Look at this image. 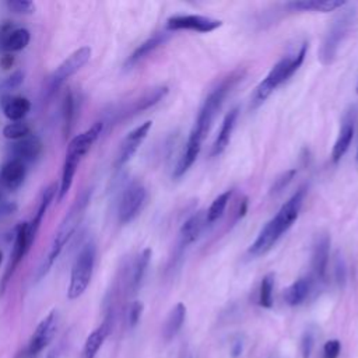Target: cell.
Returning <instances> with one entry per match:
<instances>
[{
	"label": "cell",
	"instance_id": "obj_1",
	"mask_svg": "<svg viewBox=\"0 0 358 358\" xmlns=\"http://www.w3.org/2000/svg\"><path fill=\"white\" fill-rule=\"evenodd\" d=\"M242 77H243L242 70L232 71L231 74L224 77L221 80V83L215 88H213V91L207 95V98L204 99V102L199 110L196 122L190 130L183 154L180 155V158L173 169V178H180L193 165V162L199 157L201 143H203L206 134L208 133L211 123H213L217 112L220 110L225 96L238 84V81L242 80Z\"/></svg>",
	"mask_w": 358,
	"mask_h": 358
},
{
	"label": "cell",
	"instance_id": "obj_2",
	"mask_svg": "<svg viewBox=\"0 0 358 358\" xmlns=\"http://www.w3.org/2000/svg\"><path fill=\"white\" fill-rule=\"evenodd\" d=\"M303 197L305 189L301 187L281 206L278 213L262 228L257 238L250 245L249 253L252 256H260L267 253L281 238V235L291 228V225L296 221L299 215Z\"/></svg>",
	"mask_w": 358,
	"mask_h": 358
},
{
	"label": "cell",
	"instance_id": "obj_3",
	"mask_svg": "<svg viewBox=\"0 0 358 358\" xmlns=\"http://www.w3.org/2000/svg\"><path fill=\"white\" fill-rule=\"evenodd\" d=\"M88 201H90V193L85 190L80 196H77V199L74 200V203L71 204V207L69 208V211L63 217L57 231L55 232V236H53V241L50 243V249H49V253L46 256V260L43 262V264L39 268L38 278H42L43 275L48 274L52 264L55 263V260L59 257L60 252L63 250L64 245L69 242L71 235L76 232L77 227L80 225V222H81V220L85 214Z\"/></svg>",
	"mask_w": 358,
	"mask_h": 358
},
{
	"label": "cell",
	"instance_id": "obj_4",
	"mask_svg": "<svg viewBox=\"0 0 358 358\" xmlns=\"http://www.w3.org/2000/svg\"><path fill=\"white\" fill-rule=\"evenodd\" d=\"M306 42L301 43L299 48L282 59H280L268 71V74L260 81V84L256 87L255 94L252 96V106L256 108L262 102H264L270 94L280 87L282 83H285L302 64L305 55H306Z\"/></svg>",
	"mask_w": 358,
	"mask_h": 358
},
{
	"label": "cell",
	"instance_id": "obj_5",
	"mask_svg": "<svg viewBox=\"0 0 358 358\" xmlns=\"http://www.w3.org/2000/svg\"><path fill=\"white\" fill-rule=\"evenodd\" d=\"M95 257H96V249H95V245L91 242L85 243L78 252L70 273V282L67 288L69 299L80 298L88 288L92 278V273H94Z\"/></svg>",
	"mask_w": 358,
	"mask_h": 358
},
{
	"label": "cell",
	"instance_id": "obj_6",
	"mask_svg": "<svg viewBox=\"0 0 358 358\" xmlns=\"http://www.w3.org/2000/svg\"><path fill=\"white\" fill-rule=\"evenodd\" d=\"M354 22H355L354 8L343 11L341 14H338L333 20V22H331V25H330V28H329V31H327V34L323 39L322 48L319 50V60L322 62V64L327 66V64L333 63V60L337 56L340 45L343 43V41L348 35Z\"/></svg>",
	"mask_w": 358,
	"mask_h": 358
},
{
	"label": "cell",
	"instance_id": "obj_7",
	"mask_svg": "<svg viewBox=\"0 0 358 358\" xmlns=\"http://www.w3.org/2000/svg\"><path fill=\"white\" fill-rule=\"evenodd\" d=\"M90 57H91V48L88 46H81L76 49L70 56H67V59H64L49 77V83H48L49 94L55 92L67 78H70L73 74L81 70L88 63Z\"/></svg>",
	"mask_w": 358,
	"mask_h": 358
},
{
	"label": "cell",
	"instance_id": "obj_8",
	"mask_svg": "<svg viewBox=\"0 0 358 358\" xmlns=\"http://www.w3.org/2000/svg\"><path fill=\"white\" fill-rule=\"evenodd\" d=\"M57 330V312L50 310L36 326L34 333L31 334L28 344L22 348V351L29 358H38V355L50 344Z\"/></svg>",
	"mask_w": 358,
	"mask_h": 358
},
{
	"label": "cell",
	"instance_id": "obj_9",
	"mask_svg": "<svg viewBox=\"0 0 358 358\" xmlns=\"http://www.w3.org/2000/svg\"><path fill=\"white\" fill-rule=\"evenodd\" d=\"M145 196H147L145 187L140 182H131L126 187L124 193L122 194L119 210H117V217L120 224H127L138 215L140 210L144 206Z\"/></svg>",
	"mask_w": 358,
	"mask_h": 358
},
{
	"label": "cell",
	"instance_id": "obj_10",
	"mask_svg": "<svg viewBox=\"0 0 358 358\" xmlns=\"http://www.w3.org/2000/svg\"><path fill=\"white\" fill-rule=\"evenodd\" d=\"M222 25V21L204 17V15H196V14H187V15H172L166 20V28L169 31H179V29H187V31H196V32H211Z\"/></svg>",
	"mask_w": 358,
	"mask_h": 358
},
{
	"label": "cell",
	"instance_id": "obj_11",
	"mask_svg": "<svg viewBox=\"0 0 358 358\" xmlns=\"http://www.w3.org/2000/svg\"><path fill=\"white\" fill-rule=\"evenodd\" d=\"M27 229H28V222H21V224L17 225L14 246H13V252H11V257H10V264H8V267H7L6 273H4L1 284H0V294L4 292V289L7 287V282L10 281L11 275L14 274L17 266L20 264V262L24 259V256L27 255V252L31 248L29 241H28Z\"/></svg>",
	"mask_w": 358,
	"mask_h": 358
},
{
	"label": "cell",
	"instance_id": "obj_12",
	"mask_svg": "<svg viewBox=\"0 0 358 358\" xmlns=\"http://www.w3.org/2000/svg\"><path fill=\"white\" fill-rule=\"evenodd\" d=\"M151 126H152V122L147 120V122L141 123L140 126H137L136 129H133L123 138L119 152H117V157H116V166H123L126 162H129L131 159V157L136 154V151L138 150L143 140L147 137Z\"/></svg>",
	"mask_w": 358,
	"mask_h": 358
},
{
	"label": "cell",
	"instance_id": "obj_13",
	"mask_svg": "<svg viewBox=\"0 0 358 358\" xmlns=\"http://www.w3.org/2000/svg\"><path fill=\"white\" fill-rule=\"evenodd\" d=\"M330 256V236L329 234H320L316 236L312 249V268L319 280H324Z\"/></svg>",
	"mask_w": 358,
	"mask_h": 358
},
{
	"label": "cell",
	"instance_id": "obj_14",
	"mask_svg": "<svg viewBox=\"0 0 358 358\" xmlns=\"http://www.w3.org/2000/svg\"><path fill=\"white\" fill-rule=\"evenodd\" d=\"M31 35L25 28H14L6 24L0 28V48L7 52H20L29 43Z\"/></svg>",
	"mask_w": 358,
	"mask_h": 358
},
{
	"label": "cell",
	"instance_id": "obj_15",
	"mask_svg": "<svg viewBox=\"0 0 358 358\" xmlns=\"http://www.w3.org/2000/svg\"><path fill=\"white\" fill-rule=\"evenodd\" d=\"M8 151L11 154V159L21 161L27 165L28 162H32L38 158V155L42 151V143L36 136L31 134L22 140L14 141L10 145Z\"/></svg>",
	"mask_w": 358,
	"mask_h": 358
},
{
	"label": "cell",
	"instance_id": "obj_16",
	"mask_svg": "<svg viewBox=\"0 0 358 358\" xmlns=\"http://www.w3.org/2000/svg\"><path fill=\"white\" fill-rule=\"evenodd\" d=\"M103 130V122H95L90 129H87L85 131L77 134L67 145V152L76 154L78 157H84L90 148L92 147V144L98 140V137L101 136Z\"/></svg>",
	"mask_w": 358,
	"mask_h": 358
},
{
	"label": "cell",
	"instance_id": "obj_17",
	"mask_svg": "<svg viewBox=\"0 0 358 358\" xmlns=\"http://www.w3.org/2000/svg\"><path fill=\"white\" fill-rule=\"evenodd\" d=\"M25 164L17 159L7 161L0 169V186L8 190L20 187L25 179Z\"/></svg>",
	"mask_w": 358,
	"mask_h": 358
},
{
	"label": "cell",
	"instance_id": "obj_18",
	"mask_svg": "<svg viewBox=\"0 0 358 358\" xmlns=\"http://www.w3.org/2000/svg\"><path fill=\"white\" fill-rule=\"evenodd\" d=\"M57 194V187L56 185H50L45 189V192L42 193V197H41V201H39V206H38V210H36V214L34 217V220L28 224V229H27V234H28V241H29V245H32L35 242V238H36V234L39 231V227L42 224V220L50 206V203L53 201L55 196Z\"/></svg>",
	"mask_w": 358,
	"mask_h": 358
},
{
	"label": "cell",
	"instance_id": "obj_19",
	"mask_svg": "<svg viewBox=\"0 0 358 358\" xmlns=\"http://www.w3.org/2000/svg\"><path fill=\"white\" fill-rule=\"evenodd\" d=\"M0 105L4 116L11 122H21L31 109V102L24 96L3 95Z\"/></svg>",
	"mask_w": 358,
	"mask_h": 358
},
{
	"label": "cell",
	"instance_id": "obj_20",
	"mask_svg": "<svg viewBox=\"0 0 358 358\" xmlns=\"http://www.w3.org/2000/svg\"><path fill=\"white\" fill-rule=\"evenodd\" d=\"M110 329H112V320L110 317H106L95 330L90 333V336L84 343V350H83L84 358H95V355L103 345L106 337L109 336Z\"/></svg>",
	"mask_w": 358,
	"mask_h": 358
},
{
	"label": "cell",
	"instance_id": "obj_21",
	"mask_svg": "<svg viewBox=\"0 0 358 358\" xmlns=\"http://www.w3.org/2000/svg\"><path fill=\"white\" fill-rule=\"evenodd\" d=\"M352 137H354V117L351 115H347L345 119L343 120L338 136L331 150V159L334 162H338L344 157V154L348 151Z\"/></svg>",
	"mask_w": 358,
	"mask_h": 358
},
{
	"label": "cell",
	"instance_id": "obj_22",
	"mask_svg": "<svg viewBox=\"0 0 358 358\" xmlns=\"http://www.w3.org/2000/svg\"><path fill=\"white\" fill-rule=\"evenodd\" d=\"M238 115H239V109L238 108H234L231 109L224 120H222V124H221V129L217 134V138L213 144V150H211V155H220L225 148L227 145L229 144V140H231V134L234 131V127H235V123H236V119H238Z\"/></svg>",
	"mask_w": 358,
	"mask_h": 358
},
{
	"label": "cell",
	"instance_id": "obj_23",
	"mask_svg": "<svg viewBox=\"0 0 358 358\" xmlns=\"http://www.w3.org/2000/svg\"><path fill=\"white\" fill-rule=\"evenodd\" d=\"M345 6L343 0H298L289 1L285 4L291 11H317V13H330L340 7Z\"/></svg>",
	"mask_w": 358,
	"mask_h": 358
},
{
	"label": "cell",
	"instance_id": "obj_24",
	"mask_svg": "<svg viewBox=\"0 0 358 358\" xmlns=\"http://www.w3.org/2000/svg\"><path fill=\"white\" fill-rule=\"evenodd\" d=\"M81 157L67 152L66 151V158H64V164H63V169H62V178H60V186L57 189V201H62L64 199V196L69 193L73 180H74V175L77 172L78 164L81 162Z\"/></svg>",
	"mask_w": 358,
	"mask_h": 358
},
{
	"label": "cell",
	"instance_id": "obj_25",
	"mask_svg": "<svg viewBox=\"0 0 358 358\" xmlns=\"http://www.w3.org/2000/svg\"><path fill=\"white\" fill-rule=\"evenodd\" d=\"M206 224H207V217H206L204 211H197L192 217H189L185 221V224L180 227V232H179L180 245L186 246V245L194 242L199 238V235L201 234Z\"/></svg>",
	"mask_w": 358,
	"mask_h": 358
},
{
	"label": "cell",
	"instance_id": "obj_26",
	"mask_svg": "<svg viewBox=\"0 0 358 358\" xmlns=\"http://www.w3.org/2000/svg\"><path fill=\"white\" fill-rule=\"evenodd\" d=\"M312 287H313V280L310 277H301L284 291V301L289 306L301 305L309 296Z\"/></svg>",
	"mask_w": 358,
	"mask_h": 358
},
{
	"label": "cell",
	"instance_id": "obj_27",
	"mask_svg": "<svg viewBox=\"0 0 358 358\" xmlns=\"http://www.w3.org/2000/svg\"><path fill=\"white\" fill-rule=\"evenodd\" d=\"M168 36H169V34H166V32H158V34H154L152 36H150L147 41H144L141 45H138L134 49V52L127 57L126 67H131L136 63H138L140 60H143L144 57H147L151 52H154L157 48L164 45L165 41L168 39Z\"/></svg>",
	"mask_w": 358,
	"mask_h": 358
},
{
	"label": "cell",
	"instance_id": "obj_28",
	"mask_svg": "<svg viewBox=\"0 0 358 358\" xmlns=\"http://www.w3.org/2000/svg\"><path fill=\"white\" fill-rule=\"evenodd\" d=\"M168 92V87H157V88H152L147 92H144L141 96H138L123 113H127V115H133V113H138V112H143L151 106H154L155 103H158Z\"/></svg>",
	"mask_w": 358,
	"mask_h": 358
},
{
	"label": "cell",
	"instance_id": "obj_29",
	"mask_svg": "<svg viewBox=\"0 0 358 358\" xmlns=\"http://www.w3.org/2000/svg\"><path fill=\"white\" fill-rule=\"evenodd\" d=\"M185 317H186V306L182 302H179L172 308V310L169 312V315L165 320V324H164L162 333H164V338L166 341L172 340L179 333V330L185 322Z\"/></svg>",
	"mask_w": 358,
	"mask_h": 358
},
{
	"label": "cell",
	"instance_id": "obj_30",
	"mask_svg": "<svg viewBox=\"0 0 358 358\" xmlns=\"http://www.w3.org/2000/svg\"><path fill=\"white\" fill-rule=\"evenodd\" d=\"M151 260V249L147 248L144 249L134 260L133 264V270H131V277H130V282L129 287L133 292H136L138 289V287L141 285V281L144 278V274L147 271V267L150 264Z\"/></svg>",
	"mask_w": 358,
	"mask_h": 358
},
{
	"label": "cell",
	"instance_id": "obj_31",
	"mask_svg": "<svg viewBox=\"0 0 358 358\" xmlns=\"http://www.w3.org/2000/svg\"><path fill=\"white\" fill-rule=\"evenodd\" d=\"M231 196H232V190H225L224 193H221L218 197L214 199V201L211 203L210 208L206 213L207 224H213L214 221H217L222 215V213H224V210H225Z\"/></svg>",
	"mask_w": 358,
	"mask_h": 358
},
{
	"label": "cell",
	"instance_id": "obj_32",
	"mask_svg": "<svg viewBox=\"0 0 358 358\" xmlns=\"http://www.w3.org/2000/svg\"><path fill=\"white\" fill-rule=\"evenodd\" d=\"M273 287H274V274L268 273L262 278L259 288V305L263 308L273 306Z\"/></svg>",
	"mask_w": 358,
	"mask_h": 358
},
{
	"label": "cell",
	"instance_id": "obj_33",
	"mask_svg": "<svg viewBox=\"0 0 358 358\" xmlns=\"http://www.w3.org/2000/svg\"><path fill=\"white\" fill-rule=\"evenodd\" d=\"M3 136L6 138H8V140L18 141V140H22V138L31 136V129H29V126L27 123L11 122L7 126H4Z\"/></svg>",
	"mask_w": 358,
	"mask_h": 358
},
{
	"label": "cell",
	"instance_id": "obj_34",
	"mask_svg": "<svg viewBox=\"0 0 358 358\" xmlns=\"http://www.w3.org/2000/svg\"><path fill=\"white\" fill-rule=\"evenodd\" d=\"M73 95L71 92H67L63 99V119H64V134L67 136L71 130V122H73Z\"/></svg>",
	"mask_w": 358,
	"mask_h": 358
},
{
	"label": "cell",
	"instance_id": "obj_35",
	"mask_svg": "<svg viewBox=\"0 0 358 358\" xmlns=\"http://www.w3.org/2000/svg\"><path fill=\"white\" fill-rule=\"evenodd\" d=\"M7 7L15 14H32L35 4L28 0H8Z\"/></svg>",
	"mask_w": 358,
	"mask_h": 358
},
{
	"label": "cell",
	"instance_id": "obj_36",
	"mask_svg": "<svg viewBox=\"0 0 358 358\" xmlns=\"http://www.w3.org/2000/svg\"><path fill=\"white\" fill-rule=\"evenodd\" d=\"M295 173H296V169H289V171L281 173L277 179H274V183H273V186H271V189H270V193H273V194L280 193V192H281L285 186H288V183L294 179Z\"/></svg>",
	"mask_w": 358,
	"mask_h": 358
},
{
	"label": "cell",
	"instance_id": "obj_37",
	"mask_svg": "<svg viewBox=\"0 0 358 358\" xmlns=\"http://www.w3.org/2000/svg\"><path fill=\"white\" fill-rule=\"evenodd\" d=\"M22 81H24V74L21 71H14L10 77H7L1 83L0 88H1V91H13V90L18 88L22 84Z\"/></svg>",
	"mask_w": 358,
	"mask_h": 358
},
{
	"label": "cell",
	"instance_id": "obj_38",
	"mask_svg": "<svg viewBox=\"0 0 358 358\" xmlns=\"http://www.w3.org/2000/svg\"><path fill=\"white\" fill-rule=\"evenodd\" d=\"M315 345V336L310 330H306L301 340V352L303 358H309Z\"/></svg>",
	"mask_w": 358,
	"mask_h": 358
},
{
	"label": "cell",
	"instance_id": "obj_39",
	"mask_svg": "<svg viewBox=\"0 0 358 358\" xmlns=\"http://www.w3.org/2000/svg\"><path fill=\"white\" fill-rule=\"evenodd\" d=\"M141 313H143V303L140 301H134L130 308H129V313H127V320H129V326L130 327H134L140 317H141Z\"/></svg>",
	"mask_w": 358,
	"mask_h": 358
},
{
	"label": "cell",
	"instance_id": "obj_40",
	"mask_svg": "<svg viewBox=\"0 0 358 358\" xmlns=\"http://www.w3.org/2000/svg\"><path fill=\"white\" fill-rule=\"evenodd\" d=\"M341 350V344L338 340H329L323 345V358H337Z\"/></svg>",
	"mask_w": 358,
	"mask_h": 358
},
{
	"label": "cell",
	"instance_id": "obj_41",
	"mask_svg": "<svg viewBox=\"0 0 358 358\" xmlns=\"http://www.w3.org/2000/svg\"><path fill=\"white\" fill-rule=\"evenodd\" d=\"M336 278L340 284L344 282V280H345V266H344L343 259H340V257L337 259V263H336Z\"/></svg>",
	"mask_w": 358,
	"mask_h": 358
},
{
	"label": "cell",
	"instance_id": "obj_42",
	"mask_svg": "<svg viewBox=\"0 0 358 358\" xmlns=\"http://www.w3.org/2000/svg\"><path fill=\"white\" fill-rule=\"evenodd\" d=\"M17 208L15 204H10V203H0V217L7 215L10 213H13Z\"/></svg>",
	"mask_w": 358,
	"mask_h": 358
},
{
	"label": "cell",
	"instance_id": "obj_43",
	"mask_svg": "<svg viewBox=\"0 0 358 358\" xmlns=\"http://www.w3.org/2000/svg\"><path fill=\"white\" fill-rule=\"evenodd\" d=\"M242 350H243V345H242V341L241 340H235L232 343V348H231V352H232V357L236 358L242 354Z\"/></svg>",
	"mask_w": 358,
	"mask_h": 358
},
{
	"label": "cell",
	"instance_id": "obj_44",
	"mask_svg": "<svg viewBox=\"0 0 358 358\" xmlns=\"http://www.w3.org/2000/svg\"><path fill=\"white\" fill-rule=\"evenodd\" d=\"M182 358H192L189 354H186V355H182Z\"/></svg>",
	"mask_w": 358,
	"mask_h": 358
},
{
	"label": "cell",
	"instance_id": "obj_45",
	"mask_svg": "<svg viewBox=\"0 0 358 358\" xmlns=\"http://www.w3.org/2000/svg\"><path fill=\"white\" fill-rule=\"evenodd\" d=\"M0 262H1V252H0Z\"/></svg>",
	"mask_w": 358,
	"mask_h": 358
},
{
	"label": "cell",
	"instance_id": "obj_46",
	"mask_svg": "<svg viewBox=\"0 0 358 358\" xmlns=\"http://www.w3.org/2000/svg\"><path fill=\"white\" fill-rule=\"evenodd\" d=\"M357 92H358V84H357Z\"/></svg>",
	"mask_w": 358,
	"mask_h": 358
}]
</instances>
